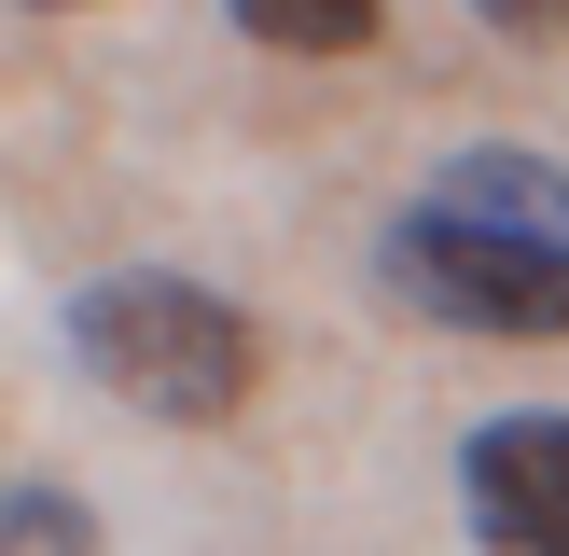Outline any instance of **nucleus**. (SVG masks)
Listing matches in <instances>:
<instances>
[{
	"label": "nucleus",
	"mask_w": 569,
	"mask_h": 556,
	"mask_svg": "<svg viewBox=\"0 0 569 556\" xmlns=\"http://www.w3.org/2000/svg\"><path fill=\"white\" fill-rule=\"evenodd\" d=\"M70 361L153 431H222L264 389V334L181 265H111L70 292Z\"/></svg>",
	"instance_id": "nucleus-1"
},
{
	"label": "nucleus",
	"mask_w": 569,
	"mask_h": 556,
	"mask_svg": "<svg viewBox=\"0 0 569 556\" xmlns=\"http://www.w3.org/2000/svg\"><path fill=\"white\" fill-rule=\"evenodd\" d=\"M376 278L445 334H500V348H556L569 334V250L542 237H500V222L445 209V195H403L376 237Z\"/></svg>",
	"instance_id": "nucleus-2"
},
{
	"label": "nucleus",
	"mask_w": 569,
	"mask_h": 556,
	"mask_svg": "<svg viewBox=\"0 0 569 556\" xmlns=\"http://www.w3.org/2000/svg\"><path fill=\"white\" fill-rule=\"evenodd\" d=\"M459 515L487 556H569V417H487L459 445Z\"/></svg>",
	"instance_id": "nucleus-3"
},
{
	"label": "nucleus",
	"mask_w": 569,
	"mask_h": 556,
	"mask_svg": "<svg viewBox=\"0 0 569 556\" xmlns=\"http://www.w3.org/2000/svg\"><path fill=\"white\" fill-rule=\"evenodd\" d=\"M417 195H445V209L500 222V237H542V250H569V167H556V153H515V139H487V153H445Z\"/></svg>",
	"instance_id": "nucleus-4"
},
{
	"label": "nucleus",
	"mask_w": 569,
	"mask_h": 556,
	"mask_svg": "<svg viewBox=\"0 0 569 556\" xmlns=\"http://www.w3.org/2000/svg\"><path fill=\"white\" fill-rule=\"evenodd\" d=\"M264 56H361L389 28V0H222Z\"/></svg>",
	"instance_id": "nucleus-5"
},
{
	"label": "nucleus",
	"mask_w": 569,
	"mask_h": 556,
	"mask_svg": "<svg viewBox=\"0 0 569 556\" xmlns=\"http://www.w3.org/2000/svg\"><path fill=\"white\" fill-rule=\"evenodd\" d=\"M0 556H98V515L70 487H0Z\"/></svg>",
	"instance_id": "nucleus-6"
},
{
	"label": "nucleus",
	"mask_w": 569,
	"mask_h": 556,
	"mask_svg": "<svg viewBox=\"0 0 569 556\" xmlns=\"http://www.w3.org/2000/svg\"><path fill=\"white\" fill-rule=\"evenodd\" d=\"M500 42H569V0H472Z\"/></svg>",
	"instance_id": "nucleus-7"
},
{
	"label": "nucleus",
	"mask_w": 569,
	"mask_h": 556,
	"mask_svg": "<svg viewBox=\"0 0 569 556\" xmlns=\"http://www.w3.org/2000/svg\"><path fill=\"white\" fill-rule=\"evenodd\" d=\"M28 14H70V0H28Z\"/></svg>",
	"instance_id": "nucleus-8"
}]
</instances>
